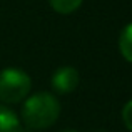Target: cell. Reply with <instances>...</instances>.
<instances>
[{
    "instance_id": "277c9868",
    "label": "cell",
    "mask_w": 132,
    "mask_h": 132,
    "mask_svg": "<svg viewBox=\"0 0 132 132\" xmlns=\"http://www.w3.org/2000/svg\"><path fill=\"white\" fill-rule=\"evenodd\" d=\"M0 132H22V122L10 107L0 104Z\"/></svg>"
},
{
    "instance_id": "52a82bcc",
    "label": "cell",
    "mask_w": 132,
    "mask_h": 132,
    "mask_svg": "<svg viewBox=\"0 0 132 132\" xmlns=\"http://www.w3.org/2000/svg\"><path fill=\"white\" fill-rule=\"evenodd\" d=\"M122 120H124V124H126V127L132 132V100H129V102L124 105V109H122Z\"/></svg>"
},
{
    "instance_id": "6da1fadb",
    "label": "cell",
    "mask_w": 132,
    "mask_h": 132,
    "mask_svg": "<svg viewBox=\"0 0 132 132\" xmlns=\"http://www.w3.org/2000/svg\"><path fill=\"white\" fill-rule=\"evenodd\" d=\"M60 116V102L48 92H39L29 97L22 107V120L29 129L42 130L54 126Z\"/></svg>"
},
{
    "instance_id": "7a4b0ae2",
    "label": "cell",
    "mask_w": 132,
    "mask_h": 132,
    "mask_svg": "<svg viewBox=\"0 0 132 132\" xmlns=\"http://www.w3.org/2000/svg\"><path fill=\"white\" fill-rule=\"evenodd\" d=\"M32 89L29 74L20 69L9 67L0 72V102L17 104L22 102Z\"/></svg>"
},
{
    "instance_id": "ba28073f",
    "label": "cell",
    "mask_w": 132,
    "mask_h": 132,
    "mask_svg": "<svg viewBox=\"0 0 132 132\" xmlns=\"http://www.w3.org/2000/svg\"><path fill=\"white\" fill-rule=\"evenodd\" d=\"M62 132H77V130H72V129H69V130H62Z\"/></svg>"
},
{
    "instance_id": "5b68a950",
    "label": "cell",
    "mask_w": 132,
    "mask_h": 132,
    "mask_svg": "<svg viewBox=\"0 0 132 132\" xmlns=\"http://www.w3.org/2000/svg\"><path fill=\"white\" fill-rule=\"evenodd\" d=\"M119 50L122 57L132 64V22L124 27L122 34L119 37Z\"/></svg>"
},
{
    "instance_id": "8992f818",
    "label": "cell",
    "mask_w": 132,
    "mask_h": 132,
    "mask_svg": "<svg viewBox=\"0 0 132 132\" xmlns=\"http://www.w3.org/2000/svg\"><path fill=\"white\" fill-rule=\"evenodd\" d=\"M82 2H84V0H48L52 9L57 13H64V15L75 12V10L82 5Z\"/></svg>"
},
{
    "instance_id": "9c48e42d",
    "label": "cell",
    "mask_w": 132,
    "mask_h": 132,
    "mask_svg": "<svg viewBox=\"0 0 132 132\" xmlns=\"http://www.w3.org/2000/svg\"><path fill=\"white\" fill-rule=\"evenodd\" d=\"M99 132H104V130H99Z\"/></svg>"
},
{
    "instance_id": "3957f363",
    "label": "cell",
    "mask_w": 132,
    "mask_h": 132,
    "mask_svg": "<svg viewBox=\"0 0 132 132\" xmlns=\"http://www.w3.org/2000/svg\"><path fill=\"white\" fill-rule=\"evenodd\" d=\"M79 70L70 65H64V67H59L57 70L52 75V87L55 92L59 94H70L77 89L79 85Z\"/></svg>"
}]
</instances>
